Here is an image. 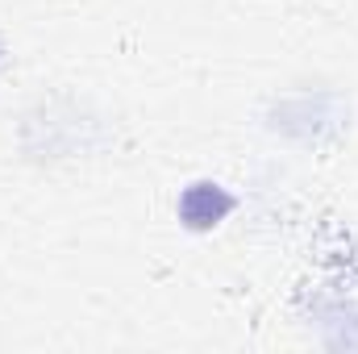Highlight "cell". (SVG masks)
<instances>
[{
	"mask_svg": "<svg viewBox=\"0 0 358 354\" xmlns=\"http://www.w3.org/2000/svg\"><path fill=\"white\" fill-rule=\"evenodd\" d=\"M238 213V192L221 179H192L176 196V221L187 234H213Z\"/></svg>",
	"mask_w": 358,
	"mask_h": 354,
	"instance_id": "7a4b0ae2",
	"label": "cell"
},
{
	"mask_svg": "<svg viewBox=\"0 0 358 354\" xmlns=\"http://www.w3.org/2000/svg\"><path fill=\"white\" fill-rule=\"evenodd\" d=\"M350 125V104L346 96L334 88H304L287 92L279 100H271L267 108V129L283 142H300V146H317L334 134H342Z\"/></svg>",
	"mask_w": 358,
	"mask_h": 354,
	"instance_id": "6da1fadb",
	"label": "cell"
},
{
	"mask_svg": "<svg viewBox=\"0 0 358 354\" xmlns=\"http://www.w3.org/2000/svg\"><path fill=\"white\" fill-rule=\"evenodd\" d=\"M8 67V42H4V34H0V71Z\"/></svg>",
	"mask_w": 358,
	"mask_h": 354,
	"instance_id": "3957f363",
	"label": "cell"
}]
</instances>
